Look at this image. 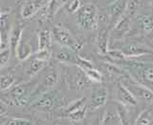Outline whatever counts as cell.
Returning a JSON list of instances; mask_svg holds the SVG:
<instances>
[{
	"label": "cell",
	"instance_id": "obj_1",
	"mask_svg": "<svg viewBox=\"0 0 153 125\" xmlns=\"http://www.w3.org/2000/svg\"><path fill=\"white\" fill-rule=\"evenodd\" d=\"M77 24L84 29L91 30L98 26V12L93 4L88 3L76 10Z\"/></svg>",
	"mask_w": 153,
	"mask_h": 125
},
{
	"label": "cell",
	"instance_id": "obj_2",
	"mask_svg": "<svg viewBox=\"0 0 153 125\" xmlns=\"http://www.w3.org/2000/svg\"><path fill=\"white\" fill-rule=\"evenodd\" d=\"M52 36L58 44H60L64 48H68L75 52L82 49V44L75 39L71 32L65 27L61 25H55L52 29Z\"/></svg>",
	"mask_w": 153,
	"mask_h": 125
},
{
	"label": "cell",
	"instance_id": "obj_3",
	"mask_svg": "<svg viewBox=\"0 0 153 125\" xmlns=\"http://www.w3.org/2000/svg\"><path fill=\"white\" fill-rule=\"evenodd\" d=\"M123 85L130 91V93L135 97V99H142V100H150L153 96V92L149 87L142 85L141 82L135 79H126L123 82Z\"/></svg>",
	"mask_w": 153,
	"mask_h": 125
},
{
	"label": "cell",
	"instance_id": "obj_4",
	"mask_svg": "<svg viewBox=\"0 0 153 125\" xmlns=\"http://www.w3.org/2000/svg\"><path fill=\"white\" fill-rule=\"evenodd\" d=\"M131 67H134L137 74H138V79H140L139 82L147 87L153 86V65L138 62L135 66L131 65Z\"/></svg>",
	"mask_w": 153,
	"mask_h": 125
},
{
	"label": "cell",
	"instance_id": "obj_5",
	"mask_svg": "<svg viewBox=\"0 0 153 125\" xmlns=\"http://www.w3.org/2000/svg\"><path fill=\"white\" fill-rule=\"evenodd\" d=\"M108 101V90L105 86H98L93 90L92 95L89 101L88 107L95 110V109L103 107Z\"/></svg>",
	"mask_w": 153,
	"mask_h": 125
},
{
	"label": "cell",
	"instance_id": "obj_6",
	"mask_svg": "<svg viewBox=\"0 0 153 125\" xmlns=\"http://www.w3.org/2000/svg\"><path fill=\"white\" fill-rule=\"evenodd\" d=\"M10 94L17 104H26L29 101L30 89L28 83H19L10 89Z\"/></svg>",
	"mask_w": 153,
	"mask_h": 125
},
{
	"label": "cell",
	"instance_id": "obj_7",
	"mask_svg": "<svg viewBox=\"0 0 153 125\" xmlns=\"http://www.w3.org/2000/svg\"><path fill=\"white\" fill-rule=\"evenodd\" d=\"M116 99L123 105L134 106L137 103V100L135 97L123 83H118V85L116 86Z\"/></svg>",
	"mask_w": 153,
	"mask_h": 125
},
{
	"label": "cell",
	"instance_id": "obj_8",
	"mask_svg": "<svg viewBox=\"0 0 153 125\" xmlns=\"http://www.w3.org/2000/svg\"><path fill=\"white\" fill-rule=\"evenodd\" d=\"M101 123L102 124H121V123H123L119 109L112 107V106H109L107 110L105 111Z\"/></svg>",
	"mask_w": 153,
	"mask_h": 125
},
{
	"label": "cell",
	"instance_id": "obj_9",
	"mask_svg": "<svg viewBox=\"0 0 153 125\" xmlns=\"http://www.w3.org/2000/svg\"><path fill=\"white\" fill-rule=\"evenodd\" d=\"M126 0H115L109 5L108 15L111 22H114L115 19L119 18L126 10Z\"/></svg>",
	"mask_w": 153,
	"mask_h": 125
},
{
	"label": "cell",
	"instance_id": "obj_10",
	"mask_svg": "<svg viewBox=\"0 0 153 125\" xmlns=\"http://www.w3.org/2000/svg\"><path fill=\"white\" fill-rule=\"evenodd\" d=\"M44 6V2L42 0H36V1L26 3L22 8V17L24 19H29L33 17L35 13H37L39 10Z\"/></svg>",
	"mask_w": 153,
	"mask_h": 125
},
{
	"label": "cell",
	"instance_id": "obj_11",
	"mask_svg": "<svg viewBox=\"0 0 153 125\" xmlns=\"http://www.w3.org/2000/svg\"><path fill=\"white\" fill-rule=\"evenodd\" d=\"M31 53H33V48H31V46L27 41L23 39L22 36L16 46V49H15V56L20 61H24L26 59H28L31 55Z\"/></svg>",
	"mask_w": 153,
	"mask_h": 125
},
{
	"label": "cell",
	"instance_id": "obj_12",
	"mask_svg": "<svg viewBox=\"0 0 153 125\" xmlns=\"http://www.w3.org/2000/svg\"><path fill=\"white\" fill-rule=\"evenodd\" d=\"M122 53L126 56H141L149 54L150 51L141 44H128L122 49Z\"/></svg>",
	"mask_w": 153,
	"mask_h": 125
},
{
	"label": "cell",
	"instance_id": "obj_13",
	"mask_svg": "<svg viewBox=\"0 0 153 125\" xmlns=\"http://www.w3.org/2000/svg\"><path fill=\"white\" fill-rule=\"evenodd\" d=\"M23 31H24V26L22 24L17 25L16 27H14L13 30L10 31V49L12 50V53L15 55V49H16V46L19 43V41L23 35Z\"/></svg>",
	"mask_w": 153,
	"mask_h": 125
},
{
	"label": "cell",
	"instance_id": "obj_14",
	"mask_svg": "<svg viewBox=\"0 0 153 125\" xmlns=\"http://www.w3.org/2000/svg\"><path fill=\"white\" fill-rule=\"evenodd\" d=\"M0 34L2 39V49H5L9 44V18L8 13H2L0 15Z\"/></svg>",
	"mask_w": 153,
	"mask_h": 125
},
{
	"label": "cell",
	"instance_id": "obj_15",
	"mask_svg": "<svg viewBox=\"0 0 153 125\" xmlns=\"http://www.w3.org/2000/svg\"><path fill=\"white\" fill-rule=\"evenodd\" d=\"M51 32L49 29H43L38 35V50L51 49Z\"/></svg>",
	"mask_w": 153,
	"mask_h": 125
},
{
	"label": "cell",
	"instance_id": "obj_16",
	"mask_svg": "<svg viewBox=\"0 0 153 125\" xmlns=\"http://www.w3.org/2000/svg\"><path fill=\"white\" fill-rule=\"evenodd\" d=\"M47 65H48V62L47 61H43L33 57V60L30 62V65L27 68V73L30 76H33L36 73H38L40 70L43 69Z\"/></svg>",
	"mask_w": 153,
	"mask_h": 125
},
{
	"label": "cell",
	"instance_id": "obj_17",
	"mask_svg": "<svg viewBox=\"0 0 153 125\" xmlns=\"http://www.w3.org/2000/svg\"><path fill=\"white\" fill-rule=\"evenodd\" d=\"M68 2V0H50V2L47 7V15L49 17L53 16V15L59 10L60 8Z\"/></svg>",
	"mask_w": 153,
	"mask_h": 125
},
{
	"label": "cell",
	"instance_id": "obj_18",
	"mask_svg": "<svg viewBox=\"0 0 153 125\" xmlns=\"http://www.w3.org/2000/svg\"><path fill=\"white\" fill-rule=\"evenodd\" d=\"M54 100L55 98L51 95V93H45L44 95H42L37 101H36L35 105H37L38 107L44 108V109H50L53 106L54 104Z\"/></svg>",
	"mask_w": 153,
	"mask_h": 125
},
{
	"label": "cell",
	"instance_id": "obj_19",
	"mask_svg": "<svg viewBox=\"0 0 153 125\" xmlns=\"http://www.w3.org/2000/svg\"><path fill=\"white\" fill-rule=\"evenodd\" d=\"M83 71L86 73V75L88 78L92 82H101L103 81V76L101 74V72L97 70L96 68H94V66H89L87 68L83 69Z\"/></svg>",
	"mask_w": 153,
	"mask_h": 125
},
{
	"label": "cell",
	"instance_id": "obj_20",
	"mask_svg": "<svg viewBox=\"0 0 153 125\" xmlns=\"http://www.w3.org/2000/svg\"><path fill=\"white\" fill-rule=\"evenodd\" d=\"M87 110H88V106L84 104V105L79 107L78 109H76V110L70 113L68 116L72 121L78 122V121H81L82 119H84V118H85V116H86Z\"/></svg>",
	"mask_w": 153,
	"mask_h": 125
},
{
	"label": "cell",
	"instance_id": "obj_21",
	"mask_svg": "<svg viewBox=\"0 0 153 125\" xmlns=\"http://www.w3.org/2000/svg\"><path fill=\"white\" fill-rule=\"evenodd\" d=\"M140 27L146 32H151L153 30V16L152 15H144L140 19Z\"/></svg>",
	"mask_w": 153,
	"mask_h": 125
},
{
	"label": "cell",
	"instance_id": "obj_22",
	"mask_svg": "<svg viewBox=\"0 0 153 125\" xmlns=\"http://www.w3.org/2000/svg\"><path fill=\"white\" fill-rule=\"evenodd\" d=\"M58 81V75L55 72V70H51L46 74L44 77V82L43 85L46 87H52L56 85Z\"/></svg>",
	"mask_w": 153,
	"mask_h": 125
},
{
	"label": "cell",
	"instance_id": "obj_23",
	"mask_svg": "<svg viewBox=\"0 0 153 125\" xmlns=\"http://www.w3.org/2000/svg\"><path fill=\"white\" fill-rule=\"evenodd\" d=\"M15 82L14 77L10 75H6L0 78V89L2 90H7L10 89Z\"/></svg>",
	"mask_w": 153,
	"mask_h": 125
},
{
	"label": "cell",
	"instance_id": "obj_24",
	"mask_svg": "<svg viewBox=\"0 0 153 125\" xmlns=\"http://www.w3.org/2000/svg\"><path fill=\"white\" fill-rule=\"evenodd\" d=\"M10 54H12V50L10 48H5L0 50V68H3L7 65Z\"/></svg>",
	"mask_w": 153,
	"mask_h": 125
},
{
	"label": "cell",
	"instance_id": "obj_25",
	"mask_svg": "<svg viewBox=\"0 0 153 125\" xmlns=\"http://www.w3.org/2000/svg\"><path fill=\"white\" fill-rule=\"evenodd\" d=\"M86 100H87L86 98H82V99H80V100L75 101L70 103L66 107V109H65L66 114L68 115L70 113H71V112H73L74 110H76V109H78L79 107H81L82 105H84V104H85V103H84V101H86Z\"/></svg>",
	"mask_w": 153,
	"mask_h": 125
},
{
	"label": "cell",
	"instance_id": "obj_26",
	"mask_svg": "<svg viewBox=\"0 0 153 125\" xmlns=\"http://www.w3.org/2000/svg\"><path fill=\"white\" fill-rule=\"evenodd\" d=\"M33 57L35 58H38L40 60L43 61H47L49 62L50 58H51V51L50 49H45V50H38L36 53L33 55Z\"/></svg>",
	"mask_w": 153,
	"mask_h": 125
},
{
	"label": "cell",
	"instance_id": "obj_27",
	"mask_svg": "<svg viewBox=\"0 0 153 125\" xmlns=\"http://www.w3.org/2000/svg\"><path fill=\"white\" fill-rule=\"evenodd\" d=\"M68 12H75L80 7V0H68Z\"/></svg>",
	"mask_w": 153,
	"mask_h": 125
},
{
	"label": "cell",
	"instance_id": "obj_28",
	"mask_svg": "<svg viewBox=\"0 0 153 125\" xmlns=\"http://www.w3.org/2000/svg\"><path fill=\"white\" fill-rule=\"evenodd\" d=\"M150 118L149 117V112L147 111H144L143 113H142L140 115V117L139 118L137 119V123H139V124H149L150 123Z\"/></svg>",
	"mask_w": 153,
	"mask_h": 125
},
{
	"label": "cell",
	"instance_id": "obj_29",
	"mask_svg": "<svg viewBox=\"0 0 153 125\" xmlns=\"http://www.w3.org/2000/svg\"><path fill=\"white\" fill-rule=\"evenodd\" d=\"M9 124H30V121L26 118H13L8 121Z\"/></svg>",
	"mask_w": 153,
	"mask_h": 125
},
{
	"label": "cell",
	"instance_id": "obj_30",
	"mask_svg": "<svg viewBox=\"0 0 153 125\" xmlns=\"http://www.w3.org/2000/svg\"><path fill=\"white\" fill-rule=\"evenodd\" d=\"M7 111V107L6 105L2 102V101H0V116H2V115Z\"/></svg>",
	"mask_w": 153,
	"mask_h": 125
},
{
	"label": "cell",
	"instance_id": "obj_31",
	"mask_svg": "<svg viewBox=\"0 0 153 125\" xmlns=\"http://www.w3.org/2000/svg\"><path fill=\"white\" fill-rule=\"evenodd\" d=\"M147 37H149V41L150 42V44L153 46V32H149Z\"/></svg>",
	"mask_w": 153,
	"mask_h": 125
},
{
	"label": "cell",
	"instance_id": "obj_32",
	"mask_svg": "<svg viewBox=\"0 0 153 125\" xmlns=\"http://www.w3.org/2000/svg\"><path fill=\"white\" fill-rule=\"evenodd\" d=\"M2 49V39H1V34H0V50Z\"/></svg>",
	"mask_w": 153,
	"mask_h": 125
}]
</instances>
